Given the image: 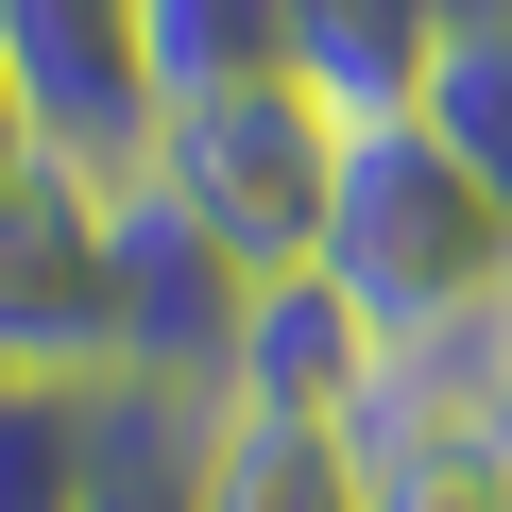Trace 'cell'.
I'll list each match as a JSON object with an SVG mask.
<instances>
[{
  "label": "cell",
  "instance_id": "1",
  "mask_svg": "<svg viewBox=\"0 0 512 512\" xmlns=\"http://www.w3.org/2000/svg\"><path fill=\"white\" fill-rule=\"evenodd\" d=\"M308 274L410 342V325H461V308H512V222L461 188V154L427 120H359L342 137V188H325V239H308Z\"/></svg>",
  "mask_w": 512,
  "mask_h": 512
},
{
  "label": "cell",
  "instance_id": "2",
  "mask_svg": "<svg viewBox=\"0 0 512 512\" xmlns=\"http://www.w3.org/2000/svg\"><path fill=\"white\" fill-rule=\"evenodd\" d=\"M137 171L239 256V274H308L325 188H342V120H325L308 86H222V103H171Z\"/></svg>",
  "mask_w": 512,
  "mask_h": 512
},
{
  "label": "cell",
  "instance_id": "3",
  "mask_svg": "<svg viewBox=\"0 0 512 512\" xmlns=\"http://www.w3.org/2000/svg\"><path fill=\"white\" fill-rule=\"evenodd\" d=\"M103 274H120V393H154V410H222V359H239L256 274H239V256H222L154 171L103 188Z\"/></svg>",
  "mask_w": 512,
  "mask_h": 512
},
{
  "label": "cell",
  "instance_id": "4",
  "mask_svg": "<svg viewBox=\"0 0 512 512\" xmlns=\"http://www.w3.org/2000/svg\"><path fill=\"white\" fill-rule=\"evenodd\" d=\"M0 376H120L103 171H69V154H35L0 188Z\"/></svg>",
  "mask_w": 512,
  "mask_h": 512
},
{
  "label": "cell",
  "instance_id": "5",
  "mask_svg": "<svg viewBox=\"0 0 512 512\" xmlns=\"http://www.w3.org/2000/svg\"><path fill=\"white\" fill-rule=\"evenodd\" d=\"M0 69L35 103V154L69 171H137L154 154V86H137V0H0Z\"/></svg>",
  "mask_w": 512,
  "mask_h": 512
},
{
  "label": "cell",
  "instance_id": "6",
  "mask_svg": "<svg viewBox=\"0 0 512 512\" xmlns=\"http://www.w3.org/2000/svg\"><path fill=\"white\" fill-rule=\"evenodd\" d=\"M359 393H376V325L325 274H256L239 359H222V410H256V427H359Z\"/></svg>",
  "mask_w": 512,
  "mask_h": 512
},
{
  "label": "cell",
  "instance_id": "7",
  "mask_svg": "<svg viewBox=\"0 0 512 512\" xmlns=\"http://www.w3.org/2000/svg\"><path fill=\"white\" fill-rule=\"evenodd\" d=\"M274 18H291V86L359 137V120H410L427 103V69H444V0H274Z\"/></svg>",
  "mask_w": 512,
  "mask_h": 512
},
{
  "label": "cell",
  "instance_id": "8",
  "mask_svg": "<svg viewBox=\"0 0 512 512\" xmlns=\"http://www.w3.org/2000/svg\"><path fill=\"white\" fill-rule=\"evenodd\" d=\"M188 512H376V444H359V427H256V410H205Z\"/></svg>",
  "mask_w": 512,
  "mask_h": 512
},
{
  "label": "cell",
  "instance_id": "9",
  "mask_svg": "<svg viewBox=\"0 0 512 512\" xmlns=\"http://www.w3.org/2000/svg\"><path fill=\"white\" fill-rule=\"evenodd\" d=\"M120 376H0V512H86L120 461Z\"/></svg>",
  "mask_w": 512,
  "mask_h": 512
},
{
  "label": "cell",
  "instance_id": "10",
  "mask_svg": "<svg viewBox=\"0 0 512 512\" xmlns=\"http://www.w3.org/2000/svg\"><path fill=\"white\" fill-rule=\"evenodd\" d=\"M137 86H154V120L222 103V86H291V18L274 0H137Z\"/></svg>",
  "mask_w": 512,
  "mask_h": 512
},
{
  "label": "cell",
  "instance_id": "11",
  "mask_svg": "<svg viewBox=\"0 0 512 512\" xmlns=\"http://www.w3.org/2000/svg\"><path fill=\"white\" fill-rule=\"evenodd\" d=\"M444 154H461V188L512 222V18H461L444 35V69H427V103H410Z\"/></svg>",
  "mask_w": 512,
  "mask_h": 512
},
{
  "label": "cell",
  "instance_id": "12",
  "mask_svg": "<svg viewBox=\"0 0 512 512\" xmlns=\"http://www.w3.org/2000/svg\"><path fill=\"white\" fill-rule=\"evenodd\" d=\"M188 444H205V410H120V461H103V495L86 512H188Z\"/></svg>",
  "mask_w": 512,
  "mask_h": 512
},
{
  "label": "cell",
  "instance_id": "13",
  "mask_svg": "<svg viewBox=\"0 0 512 512\" xmlns=\"http://www.w3.org/2000/svg\"><path fill=\"white\" fill-rule=\"evenodd\" d=\"M376 512H512V444H444V461H376Z\"/></svg>",
  "mask_w": 512,
  "mask_h": 512
},
{
  "label": "cell",
  "instance_id": "14",
  "mask_svg": "<svg viewBox=\"0 0 512 512\" xmlns=\"http://www.w3.org/2000/svg\"><path fill=\"white\" fill-rule=\"evenodd\" d=\"M35 171V103H18V69H0V188Z\"/></svg>",
  "mask_w": 512,
  "mask_h": 512
},
{
  "label": "cell",
  "instance_id": "15",
  "mask_svg": "<svg viewBox=\"0 0 512 512\" xmlns=\"http://www.w3.org/2000/svg\"><path fill=\"white\" fill-rule=\"evenodd\" d=\"M444 18H512V0H444Z\"/></svg>",
  "mask_w": 512,
  "mask_h": 512
}]
</instances>
